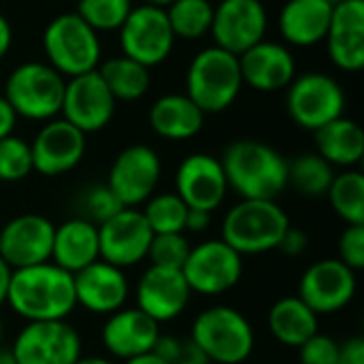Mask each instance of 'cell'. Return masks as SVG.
<instances>
[{"mask_svg": "<svg viewBox=\"0 0 364 364\" xmlns=\"http://www.w3.org/2000/svg\"><path fill=\"white\" fill-rule=\"evenodd\" d=\"M337 364H364V339L360 337L348 339L339 350Z\"/></svg>", "mask_w": 364, "mask_h": 364, "instance_id": "cell-43", "label": "cell"}, {"mask_svg": "<svg viewBox=\"0 0 364 364\" xmlns=\"http://www.w3.org/2000/svg\"><path fill=\"white\" fill-rule=\"evenodd\" d=\"M11 43H13V30H11V23H9V19L0 13V60L9 53Z\"/></svg>", "mask_w": 364, "mask_h": 364, "instance_id": "cell-46", "label": "cell"}, {"mask_svg": "<svg viewBox=\"0 0 364 364\" xmlns=\"http://www.w3.org/2000/svg\"><path fill=\"white\" fill-rule=\"evenodd\" d=\"M81 207H83L85 220H90L92 224H98V226L124 209V205L115 198V194L109 190L107 183L85 190L81 196Z\"/></svg>", "mask_w": 364, "mask_h": 364, "instance_id": "cell-38", "label": "cell"}, {"mask_svg": "<svg viewBox=\"0 0 364 364\" xmlns=\"http://www.w3.org/2000/svg\"><path fill=\"white\" fill-rule=\"evenodd\" d=\"M6 303L28 322L66 320L77 307L73 275L51 260L17 269L11 275Z\"/></svg>", "mask_w": 364, "mask_h": 364, "instance_id": "cell-1", "label": "cell"}, {"mask_svg": "<svg viewBox=\"0 0 364 364\" xmlns=\"http://www.w3.org/2000/svg\"><path fill=\"white\" fill-rule=\"evenodd\" d=\"M0 364H17V360H15V356L11 354V350H0Z\"/></svg>", "mask_w": 364, "mask_h": 364, "instance_id": "cell-50", "label": "cell"}, {"mask_svg": "<svg viewBox=\"0 0 364 364\" xmlns=\"http://www.w3.org/2000/svg\"><path fill=\"white\" fill-rule=\"evenodd\" d=\"M0 346H2V322H0Z\"/></svg>", "mask_w": 364, "mask_h": 364, "instance_id": "cell-52", "label": "cell"}, {"mask_svg": "<svg viewBox=\"0 0 364 364\" xmlns=\"http://www.w3.org/2000/svg\"><path fill=\"white\" fill-rule=\"evenodd\" d=\"M160 175V156L147 145H130L113 160L107 186L124 207L136 209L154 196Z\"/></svg>", "mask_w": 364, "mask_h": 364, "instance_id": "cell-12", "label": "cell"}, {"mask_svg": "<svg viewBox=\"0 0 364 364\" xmlns=\"http://www.w3.org/2000/svg\"><path fill=\"white\" fill-rule=\"evenodd\" d=\"M73 284L77 305L98 316H111L119 311L130 292L124 269H117L105 260H96L75 273Z\"/></svg>", "mask_w": 364, "mask_h": 364, "instance_id": "cell-21", "label": "cell"}, {"mask_svg": "<svg viewBox=\"0 0 364 364\" xmlns=\"http://www.w3.org/2000/svg\"><path fill=\"white\" fill-rule=\"evenodd\" d=\"M328 2H333V4H337V2H339V0H328Z\"/></svg>", "mask_w": 364, "mask_h": 364, "instance_id": "cell-53", "label": "cell"}, {"mask_svg": "<svg viewBox=\"0 0 364 364\" xmlns=\"http://www.w3.org/2000/svg\"><path fill=\"white\" fill-rule=\"evenodd\" d=\"M181 273L192 292L218 296L239 284L243 275V256L222 239H211L190 250Z\"/></svg>", "mask_w": 364, "mask_h": 364, "instance_id": "cell-10", "label": "cell"}, {"mask_svg": "<svg viewBox=\"0 0 364 364\" xmlns=\"http://www.w3.org/2000/svg\"><path fill=\"white\" fill-rule=\"evenodd\" d=\"M290 218L277 200L241 198L222 222V241L241 256H256L277 250Z\"/></svg>", "mask_w": 364, "mask_h": 364, "instance_id": "cell-3", "label": "cell"}, {"mask_svg": "<svg viewBox=\"0 0 364 364\" xmlns=\"http://www.w3.org/2000/svg\"><path fill=\"white\" fill-rule=\"evenodd\" d=\"M132 11V0H79L77 15L96 32L119 30Z\"/></svg>", "mask_w": 364, "mask_h": 364, "instance_id": "cell-35", "label": "cell"}, {"mask_svg": "<svg viewBox=\"0 0 364 364\" xmlns=\"http://www.w3.org/2000/svg\"><path fill=\"white\" fill-rule=\"evenodd\" d=\"M124 364H166L156 352H147V354H141V356H134L130 360H124Z\"/></svg>", "mask_w": 364, "mask_h": 364, "instance_id": "cell-48", "label": "cell"}, {"mask_svg": "<svg viewBox=\"0 0 364 364\" xmlns=\"http://www.w3.org/2000/svg\"><path fill=\"white\" fill-rule=\"evenodd\" d=\"M243 87L239 58L220 49L207 47L198 51L186 75V94L207 113H222L228 109Z\"/></svg>", "mask_w": 364, "mask_h": 364, "instance_id": "cell-4", "label": "cell"}, {"mask_svg": "<svg viewBox=\"0 0 364 364\" xmlns=\"http://www.w3.org/2000/svg\"><path fill=\"white\" fill-rule=\"evenodd\" d=\"M269 15L262 0H222L213 6L211 34L215 47L241 55L256 43L264 41Z\"/></svg>", "mask_w": 364, "mask_h": 364, "instance_id": "cell-14", "label": "cell"}, {"mask_svg": "<svg viewBox=\"0 0 364 364\" xmlns=\"http://www.w3.org/2000/svg\"><path fill=\"white\" fill-rule=\"evenodd\" d=\"M34 171L30 143L9 134L0 139V181H21Z\"/></svg>", "mask_w": 364, "mask_h": 364, "instance_id": "cell-36", "label": "cell"}, {"mask_svg": "<svg viewBox=\"0 0 364 364\" xmlns=\"http://www.w3.org/2000/svg\"><path fill=\"white\" fill-rule=\"evenodd\" d=\"M15 124H17V113L13 111L9 100L4 96H0V139L13 134Z\"/></svg>", "mask_w": 364, "mask_h": 364, "instance_id": "cell-44", "label": "cell"}, {"mask_svg": "<svg viewBox=\"0 0 364 364\" xmlns=\"http://www.w3.org/2000/svg\"><path fill=\"white\" fill-rule=\"evenodd\" d=\"M177 196L188 205V209L215 211L228 192V181L220 158L209 154H190L177 168L175 175Z\"/></svg>", "mask_w": 364, "mask_h": 364, "instance_id": "cell-19", "label": "cell"}, {"mask_svg": "<svg viewBox=\"0 0 364 364\" xmlns=\"http://www.w3.org/2000/svg\"><path fill=\"white\" fill-rule=\"evenodd\" d=\"M205 113L188 94L160 96L149 109L151 130L168 141H188L203 130Z\"/></svg>", "mask_w": 364, "mask_h": 364, "instance_id": "cell-27", "label": "cell"}, {"mask_svg": "<svg viewBox=\"0 0 364 364\" xmlns=\"http://www.w3.org/2000/svg\"><path fill=\"white\" fill-rule=\"evenodd\" d=\"M243 85L258 92L286 90L296 77V60L286 45L260 41L239 55Z\"/></svg>", "mask_w": 364, "mask_h": 364, "instance_id": "cell-23", "label": "cell"}, {"mask_svg": "<svg viewBox=\"0 0 364 364\" xmlns=\"http://www.w3.org/2000/svg\"><path fill=\"white\" fill-rule=\"evenodd\" d=\"M115 98L100 79L98 70L70 77L64 85L62 117L83 134L102 130L115 113Z\"/></svg>", "mask_w": 364, "mask_h": 364, "instance_id": "cell-15", "label": "cell"}, {"mask_svg": "<svg viewBox=\"0 0 364 364\" xmlns=\"http://www.w3.org/2000/svg\"><path fill=\"white\" fill-rule=\"evenodd\" d=\"M326 196L346 224H364V175L360 171L348 168L335 175Z\"/></svg>", "mask_w": 364, "mask_h": 364, "instance_id": "cell-33", "label": "cell"}, {"mask_svg": "<svg viewBox=\"0 0 364 364\" xmlns=\"http://www.w3.org/2000/svg\"><path fill=\"white\" fill-rule=\"evenodd\" d=\"M209 363L241 364L245 363L256 346L254 328L250 320L226 305H215L200 311L192 324L190 337Z\"/></svg>", "mask_w": 364, "mask_h": 364, "instance_id": "cell-5", "label": "cell"}, {"mask_svg": "<svg viewBox=\"0 0 364 364\" xmlns=\"http://www.w3.org/2000/svg\"><path fill=\"white\" fill-rule=\"evenodd\" d=\"M96 70L115 100H126V102L139 100L147 94L151 83L149 68L126 55L105 60L98 64Z\"/></svg>", "mask_w": 364, "mask_h": 364, "instance_id": "cell-30", "label": "cell"}, {"mask_svg": "<svg viewBox=\"0 0 364 364\" xmlns=\"http://www.w3.org/2000/svg\"><path fill=\"white\" fill-rule=\"evenodd\" d=\"M328 0H288L279 13V32L294 47H311L326 38L333 17Z\"/></svg>", "mask_w": 364, "mask_h": 364, "instance_id": "cell-26", "label": "cell"}, {"mask_svg": "<svg viewBox=\"0 0 364 364\" xmlns=\"http://www.w3.org/2000/svg\"><path fill=\"white\" fill-rule=\"evenodd\" d=\"M11 275L13 269L0 258V307L6 303V294H9V284H11Z\"/></svg>", "mask_w": 364, "mask_h": 364, "instance_id": "cell-47", "label": "cell"}, {"mask_svg": "<svg viewBox=\"0 0 364 364\" xmlns=\"http://www.w3.org/2000/svg\"><path fill=\"white\" fill-rule=\"evenodd\" d=\"M335 179L333 164H328L320 154H301L288 162V186L307 198H320L328 194Z\"/></svg>", "mask_w": 364, "mask_h": 364, "instance_id": "cell-31", "label": "cell"}, {"mask_svg": "<svg viewBox=\"0 0 364 364\" xmlns=\"http://www.w3.org/2000/svg\"><path fill=\"white\" fill-rule=\"evenodd\" d=\"M160 337V324L141 309H126L111 314L102 326V346L115 358L130 360L154 350Z\"/></svg>", "mask_w": 364, "mask_h": 364, "instance_id": "cell-24", "label": "cell"}, {"mask_svg": "<svg viewBox=\"0 0 364 364\" xmlns=\"http://www.w3.org/2000/svg\"><path fill=\"white\" fill-rule=\"evenodd\" d=\"M55 226L36 213H23L0 230V258L13 269H28L51 260Z\"/></svg>", "mask_w": 364, "mask_h": 364, "instance_id": "cell-17", "label": "cell"}, {"mask_svg": "<svg viewBox=\"0 0 364 364\" xmlns=\"http://www.w3.org/2000/svg\"><path fill=\"white\" fill-rule=\"evenodd\" d=\"M220 162L228 188L241 198L277 200L288 188V160L262 141H235L224 149Z\"/></svg>", "mask_w": 364, "mask_h": 364, "instance_id": "cell-2", "label": "cell"}, {"mask_svg": "<svg viewBox=\"0 0 364 364\" xmlns=\"http://www.w3.org/2000/svg\"><path fill=\"white\" fill-rule=\"evenodd\" d=\"M356 271L346 267L339 258H324L314 262L301 277L299 299L316 314H337L356 296Z\"/></svg>", "mask_w": 364, "mask_h": 364, "instance_id": "cell-13", "label": "cell"}, {"mask_svg": "<svg viewBox=\"0 0 364 364\" xmlns=\"http://www.w3.org/2000/svg\"><path fill=\"white\" fill-rule=\"evenodd\" d=\"M309 245V239L307 235L301 230V228H294V226H288V230L284 232L282 241H279V250L286 254V256H301Z\"/></svg>", "mask_w": 364, "mask_h": 364, "instance_id": "cell-41", "label": "cell"}, {"mask_svg": "<svg viewBox=\"0 0 364 364\" xmlns=\"http://www.w3.org/2000/svg\"><path fill=\"white\" fill-rule=\"evenodd\" d=\"M75 364H113L111 360H107V358H100V356H90V358H79Z\"/></svg>", "mask_w": 364, "mask_h": 364, "instance_id": "cell-49", "label": "cell"}, {"mask_svg": "<svg viewBox=\"0 0 364 364\" xmlns=\"http://www.w3.org/2000/svg\"><path fill=\"white\" fill-rule=\"evenodd\" d=\"M173 0H143V4H149V6H160V9H166Z\"/></svg>", "mask_w": 364, "mask_h": 364, "instance_id": "cell-51", "label": "cell"}, {"mask_svg": "<svg viewBox=\"0 0 364 364\" xmlns=\"http://www.w3.org/2000/svg\"><path fill=\"white\" fill-rule=\"evenodd\" d=\"M173 364H211L209 358L203 354V350L192 341V339H181L179 350L175 354Z\"/></svg>", "mask_w": 364, "mask_h": 364, "instance_id": "cell-42", "label": "cell"}, {"mask_svg": "<svg viewBox=\"0 0 364 364\" xmlns=\"http://www.w3.org/2000/svg\"><path fill=\"white\" fill-rule=\"evenodd\" d=\"M11 354L17 364H75L81 358V337L66 320L28 322Z\"/></svg>", "mask_w": 364, "mask_h": 364, "instance_id": "cell-11", "label": "cell"}, {"mask_svg": "<svg viewBox=\"0 0 364 364\" xmlns=\"http://www.w3.org/2000/svg\"><path fill=\"white\" fill-rule=\"evenodd\" d=\"M192 245L183 237V232H168V235H154L147 258L151 260V267H162V269H179L186 264L190 256Z\"/></svg>", "mask_w": 364, "mask_h": 364, "instance_id": "cell-37", "label": "cell"}, {"mask_svg": "<svg viewBox=\"0 0 364 364\" xmlns=\"http://www.w3.org/2000/svg\"><path fill=\"white\" fill-rule=\"evenodd\" d=\"M145 222L149 224L154 235H168V232H183L186 230V215L188 205L175 192L154 194L145 211H141Z\"/></svg>", "mask_w": 364, "mask_h": 364, "instance_id": "cell-34", "label": "cell"}, {"mask_svg": "<svg viewBox=\"0 0 364 364\" xmlns=\"http://www.w3.org/2000/svg\"><path fill=\"white\" fill-rule=\"evenodd\" d=\"M326 49L333 64L348 73L364 68V0H339L333 6Z\"/></svg>", "mask_w": 364, "mask_h": 364, "instance_id": "cell-22", "label": "cell"}, {"mask_svg": "<svg viewBox=\"0 0 364 364\" xmlns=\"http://www.w3.org/2000/svg\"><path fill=\"white\" fill-rule=\"evenodd\" d=\"M339 350L341 346L333 337L316 333L299 348V358L301 364H337Z\"/></svg>", "mask_w": 364, "mask_h": 364, "instance_id": "cell-39", "label": "cell"}, {"mask_svg": "<svg viewBox=\"0 0 364 364\" xmlns=\"http://www.w3.org/2000/svg\"><path fill=\"white\" fill-rule=\"evenodd\" d=\"M339 260L352 271L364 269V224H348L339 237Z\"/></svg>", "mask_w": 364, "mask_h": 364, "instance_id": "cell-40", "label": "cell"}, {"mask_svg": "<svg viewBox=\"0 0 364 364\" xmlns=\"http://www.w3.org/2000/svg\"><path fill=\"white\" fill-rule=\"evenodd\" d=\"M117 32L124 51L122 55L143 64L145 68L162 64L175 45V34L171 30L166 11L160 6H132Z\"/></svg>", "mask_w": 364, "mask_h": 364, "instance_id": "cell-9", "label": "cell"}, {"mask_svg": "<svg viewBox=\"0 0 364 364\" xmlns=\"http://www.w3.org/2000/svg\"><path fill=\"white\" fill-rule=\"evenodd\" d=\"M164 11L175 38L196 41L211 32V23H213L211 0H173Z\"/></svg>", "mask_w": 364, "mask_h": 364, "instance_id": "cell-32", "label": "cell"}, {"mask_svg": "<svg viewBox=\"0 0 364 364\" xmlns=\"http://www.w3.org/2000/svg\"><path fill=\"white\" fill-rule=\"evenodd\" d=\"M96 260H100L96 224H92L85 218H75L55 226L53 247H51L53 264L75 275Z\"/></svg>", "mask_w": 364, "mask_h": 364, "instance_id": "cell-25", "label": "cell"}, {"mask_svg": "<svg viewBox=\"0 0 364 364\" xmlns=\"http://www.w3.org/2000/svg\"><path fill=\"white\" fill-rule=\"evenodd\" d=\"M151 237L154 232L143 213L139 209L124 207L119 213L98 226L100 260L117 269L134 267L143 258H147Z\"/></svg>", "mask_w": 364, "mask_h": 364, "instance_id": "cell-16", "label": "cell"}, {"mask_svg": "<svg viewBox=\"0 0 364 364\" xmlns=\"http://www.w3.org/2000/svg\"><path fill=\"white\" fill-rule=\"evenodd\" d=\"M47 64L62 77L96 70L100 64V38L77 13H62L49 21L43 34Z\"/></svg>", "mask_w": 364, "mask_h": 364, "instance_id": "cell-7", "label": "cell"}, {"mask_svg": "<svg viewBox=\"0 0 364 364\" xmlns=\"http://www.w3.org/2000/svg\"><path fill=\"white\" fill-rule=\"evenodd\" d=\"M316 154L333 166H356L364 156L363 128L354 119L341 115L316 130Z\"/></svg>", "mask_w": 364, "mask_h": 364, "instance_id": "cell-28", "label": "cell"}, {"mask_svg": "<svg viewBox=\"0 0 364 364\" xmlns=\"http://www.w3.org/2000/svg\"><path fill=\"white\" fill-rule=\"evenodd\" d=\"M32 166L45 177H58L73 171L85 154V134L64 117L49 119L30 143Z\"/></svg>", "mask_w": 364, "mask_h": 364, "instance_id": "cell-18", "label": "cell"}, {"mask_svg": "<svg viewBox=\"0 0 364 364\" xmlns=\"http://www.w3.org/2000/svg\"><path fill=\"white\" fill-rule=\"evenodd\" d=\"M209 222H211V213L200 211V209H188L186 230H190V232H203V230H207Z\"/></svg>", "mask_w": 364, "mask_h": 364, "instance_id": "cell-45", "label": "cell"}, {"mask_svg": "<svg viewBox=\"0 0 364 364\" xmlns=\"http://www.w3.org/2000/svg\"><path fill=\"white\" fill-rule=\"evenodd\" d=\"M136 309L154 322L164 324L179 318L192 296V290L179 269L149 267L136 284Z\"/></svg>", "mask_w": 364, "mask_h": 364, "instance_id": "cell-20", "label": "cell"}, {"mask_svg": "<svg viewBox=\"0 0 364 364\" xmlns=\"http://www.w3.org/2000/svg\"><path fill=\"white\" fill-rule=\"evenodd\" d=\"M269 331L279 343L301 348L318 333V316L299 296H284L269 311Z\"/></svg>", "mask_w": 364, "mask_h": 364, "instance_id": "cell-29", "label": "cell"}, {"mask_svg": "<svg viewBox=\"0 0 364 364\" xmlns=\"http://www.w3.org/2000/svg\"><path fill=\"white\" fill-rule=\"evenodd\" d=\"M64 77L45 62H26L13 68L4 85V98L17 113L32 122H49L62 109Z\"/></svg>", "mask_w": 364, "mask_h": 364, "instance_id": "cell-6", "label": "cell"}, {"mask_svg": "<svg viewBox=\"0 0 364 364\" xmlns=\"http://www.w3.org/2000/svg\"><path fill=\"white\" fill-rule=\"evenodd\" d=\"M286 109L294 124L316 132L343 115L346 94L331 75L307 73L288 85Z\"/></svg>", "mask_w": 364, "mask_h": 364, "instance_id": "cell-8", "label": "cell"}]
</instances>
